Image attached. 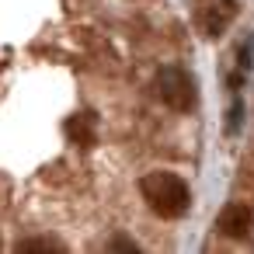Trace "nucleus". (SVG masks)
<instances>
[{
    "label": "nucleus",
    "instance_id": "nucleus-3",
    "mask_svg": "<svg viewBox=\"0 0 254 254\" xmlns=\"http://www.w3.org/2000/svg\"><path fill=\"white\" fill-rule=\"evenodd\" d=\"M251 226H254V209H251L247 202H230V205H223V212H219V219H216V230H219L223 237H230V240H244V237L251 233Z\"/></svg>",
    "mask_w": 254,
    "mask_h": 254
},
{
    "label": "nucleus",
    "instance_id": "nucleus-8",
    "mask_svg": "<svg viewBox=\"0 0 254 254\" xmlns=\"http://www.w3.org/2000/svg\"><path fill=\"white\" fill-rule=\"evenodd\" d=\"M240 115H244V105H240V98L233 101V108H230V122H226V129L230 132H237L240 129Z\"/></svg>",
    "mask_w": 254,
    "mask_h": 254
},
{
    "label": "nucleus",
    "instance_id": "nucleus-4",
    "mask_svg": "<svg viewBox=\"0 0 254 254\" xmlns=\"http://www.w3.org/2000/svg\"><path fill=\"white\" fill-rule=\"evenodd\" d=\"M63 132H66L70 143H77V146H84V150L98 143V126H94V115H91V112H80V115L66 119Z\"/></svg>",
    "mask_w": 254,
    "mask_h": 254
},
{
    "label": "nucleus",
    "instance_id": "nucleus-6",
    "mask_svg": "<svg viewBox=\"0 0 254 254\" xmlns=\"http://www.w3.org/2000/svg\"><path fill=\"white\" fill-rule=\"evenodd\" d=\"M14 251H18V254H49V251L63 254V251H66V244H63V240H56V237H25V240H18V244H14Z\"/></svg>",
    "mask_w": 254,
    "mask_h": 254
},
{
    "label": "nucleus",
    "instance_id": "nucleus-1",
    "mask_svg": "<svg viewBox=\"0 0 254 254\" xmlns=\"http://www.w3.org/2000/svg\"><path fill=\"white\" fill-rule=\"evenodd\" d=\"M139 191L160 219H181L191 205V191H188L185 178L171 174V171H150L139 181Z\"/></svg>",
    "mask_w": 254,
    "mask_h": 254
},
{
    "label": "nucleus",
    "instance_id": "nucleus-7",
    "mask_svg": "<svg viewBox=\"0 0 254 254\" xmlns=\"http://www.w3.org/2000/svg\"><path fill=\"white\" fill-rule=\"evenodd\" d=\"M108 247H112V251H126V254H136V251H139V244H136V240H129L126 233H115Z\"/></svg>",
    "mask_w": 254,
    "mask_h": 254
},
{
    "label": "nucleus",
    "instance_id": "nucleus-2",
    "mask_svg": "<svg viewBox=\"0 0 254 254\" xmlns=\"http://www.w3.org/2000/svg\"><path fill=\"white\" fill-rule=\"evenodd\" d=\"M157 98L171 112H195V105H198L195 77L188 70H181V66H164L157 73Z\"/></svg>",
    "mask_w": 254,
    "mask_h": 254
},
{
    "label": "nucleus",
    "instance_id": "nucleus-5",
    "mask_svg": "<svg viewBox=\"0 0 254 254\" xmlns=\"http://www.w3.org/2000/svg\"><path fill=\"white\" fill-rule=\"evenodd\" d=\"M233 14H237V7H233V0H223V4H212L205 14H202V32L209 35V39H219L223 35V28L233 21Z\"/></svg>",
    "mask_w": 254,
    "mask_h": 254
}]
</instances>
